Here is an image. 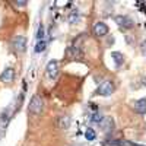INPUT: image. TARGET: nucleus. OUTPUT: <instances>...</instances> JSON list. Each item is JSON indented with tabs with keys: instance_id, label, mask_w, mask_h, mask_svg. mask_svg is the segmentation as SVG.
Returning <instances> with one entry per match:
<instances>
[{
	"instance_id": "f257e3e1",
	"label": "nucleus",
	"mask_w": 146,
	"mask_h": 146,
	"mask_svg": "<svg viewBox=\"0 0 146 146\" xmlns=\"http://www.w3.org/2000/svg\"><path fill=\"white\" fill-rule=\"evenodd\" d=\"M42 108H44L42 100L40 98L38 95H34L32 100H31V102H29V107H28L29 113H31V114H41Z\"/></svg>"
},
{
	"instance_id": "f03ea898",
	"label": "nucleus",
	"mask_w": 146,
	"mask_h": 146,
	"mask_svg": "<svg viewBox=\"0 0 146 146\" xmlns=\"http://www.w3.org/2000/svg\"><path fill=\"white\" fill-rule=\"evenodd\" d=\"M114 92V82L113 80H104L98 91H96V95H101V96H110Z\"/></svg>"
},
{
	"instance_id": "7ed1b4c3",
	"label": "nucleus",
	"mask_w": 146,
	"mask_h": 146,
	"mask_svg": "<svg viewBox=\"0 0 146 146\" xmlns=\"http://www.w3.org/2000/svg\"><path fill=\"white\" fill-rule=\"evenodd\" d=\"M45 73H47L48 79H56L57 78V75H58V62L57 60H50V62L47 63Z\"/></svg>"
},
{
	"instance_id": "20e7f679",
	"label": "nucleus",
	"mask_w": 146,
	"mask_h": 146,
	"mask_svg": "<svg viewBox=\"0 0 146 146\" xmlns=\"http://www.w3.org/2000/svg\"><path fill=\"white\" fill-rule=\"evenodd\" d=\"M12 47H13V50L18 51V53H23L27 48V38L22 35H18L15 36L13 40H12Z\"/></svg>"
},
{
	"instance_id": "39448f33",
	"label": "nucleus",
	"mask_w": 146,
	"mask_h": 146,
	"mask_svg": "<svg viewBox=\"0 0 146 146\" xmlns=\"http://www.w3.org/2000/svg\"><path fill=\"white\" fill-rule=\"evenodd\" d=\"M114 21H115V23H117L120 28H124V29L133 28V23H135L129 16H126V15H118V16L114 18Z\"/></svg>"
},
{
	"instance_id": "423d86ee",
	"label": "nucleus",
	"mask_w": 146,
	"mask_h": 146,
	"mask_svg": "<svg viewBox=\"0 0 146 146\" xmlns=\"http://www.w3.org/2000/svg\"><path fill=\"white\" fill-rule=\"evenodd\" d=\"M15 78V70L12 67H6L2 73H0V80L5 82V83H12Z\"/></svg>"
},
{
	"instance_id": "0eeeda50",
	"label": "nucleus",
	"mask_w": 146,
	"mask_h": 146,
	"mask_svg": "<svg viewBox=\"0 0 146 146\" xmlns=\"http://www.w3.org/2000/svg\"><path fill=\"white\" fill-rule=\"evenodd\" d=\"M94 34L96 36H104L108 34V27H107V23L104 22H96L95 25H94Z\"/></svg>"
},
{
	"instance_id": "6e6552de",
	"label": "nucleus",
	"mask_w": 146,
	"mask_h": 146,
	"mask_svg": "<svg viewBox=\"0 0 146 146\" xmlns=\"http://www.w3.org/2000/svg\"><path fill=\"white\" fill-rule=\"evenodd\" d=\"M70 124H72V118L69 115H60L57 118V127L58 129L67 130V129H70Z\"/></svg>"
},
{
	"instance_id": "1a4fd4ad",
	"label": "nucleus",
	"mask_w": 146,
	"mask_h": 146,
	"mask_svg": "<svg viewBox=\"0 0 146 146\" xmlns=\"http://www.w3.org/2000/svg\"><path fill=\"white\" fill-rule=\"evenodd\" d=\"M133 108L137 114H146V98L137 100L133 102Z\"/></svg>"
},
{
	"instance_id": "9d476101",
	"label": "nucleus",
	"mask_w": 146,
	"mask_h": 146,
	"mask_svg": "<svg viewBox=\"0 0 146 146\" xmlns=\"http://www.w3.org/2000/svg\"><path fill=\"white\" fill-rule=\"evenodd\" d=\"M67 56H69V58H80L83 54L78 45H70L67 50Z\"/></svg>"
},
{
	"instance_id": "9b49d317",
	"label": "nucleus",
	"mask_w": 146,
	"mask_h": 146,
	"mask_svg": "<svg viewBox=\"0 0 146 146\" xmlns=\"http://www.w3.org/2000/svg\"><path fill=\"white\" fill-rule=\"evenodd\" d=\"M100 126L102 127V130H104V131H111V130H113V127H114V120H113L111 117H104L102 123H101Z\"/></svg>"
},
{
	"instance_id": "f8f14e48",
	"label": "nucleus",
	"mask_w": 146,
	"mask_h": 146,
	"mask_svg": "<svg viewBox=\"0 0 146 146\" xmlns=\"http://www.w3.org/2000/svg\"><path fill=\"white\" fill-rule=\"evenodd\" d=\"M111 58L114 60V63H115L117 66H120V64L124 63V56L121 54V53H118V51H113V53H111Z\"/></svg>"
},
{
	"instance_id": "ddd939ff",
	"label": "nucleus",
	"mask_w": 146,
	"mask_h": 146,
	"mask_svg": "<svg viewBox=\"0 0 146 146\" xmlns=\"http://www.w3.org/2000/svg\"><path fill=\"white\" fill-rule=\"evenodd\" d=\"M80 18V13H79V10L78 9H73L70 10V13H69V22L70 23H76Z\"/></svg>"
},
{
	"instance_id": "4468645a",
	"label": "nucleus",
	"mask_w": 146,
	"mask_h": 146,
	"mask_svg": "<svg viewBox=\"0 0 146 146\" xmlns=\"http://www.w3.org/2000/svg\"><path fill=\"white\" fill-rule=\"evenodd\" d=\"M85 137H86V140H89V142L95 140V139H96V133H95V130L91 129V127H88L86 130H85Z\"/></svg>"
},
{
	"instance_id": "2eb2a0df",
	"label": "nucleus",
	"mask_w": 146,
	"mask_h": 146,
	"mask_svg": "<svg viewBox=\"0 0 146 146\" xmlns=\"http://www.w3.org/2000/svg\"><path fill=\"white\" fill-rule=\"evenodd\" d=\"M45 48H47V41H45V40L36 41V45H35V53H42V51H45Z\"/></svg>"
},
{
	"instance_id": "dca6fc26",
	"label": "nucleus",
	"mask_w": 146,
	"mask_h": 146,
	"mask_svg": "<svg viewBox=\"0 0 146 146\" xmlns=\"http://www.w3.org/2000/svg\"><path fill=\"white\" fill-rule=\"evenodd\" d=\"M102 120H104V117H102L100 113H94V114L91 115V121H92V123L101 124V123H102Z\"/></svg>"
},
{
	"instance_id": "f3484780",
	"label": "nucleus",
	"mask_w": 146,
	"mask_h": 146,
	"mask_svg": "<svg viewBox=\"0 0 146 146\" xmlns=\"http://www.w3.org/2000/svg\"><path fill=\"white\" fill-rule=\"evenodd\" d=\"M44 36H45V29H44V25L41 23V25L38 27V32H36V40H38V41H41V40H45Z\"/></svg>"
},
{
	"instance_id": "a211bd4d",
	"label": "nucleus",
	"mask_w": 146,
	"mask_h": 146,
	"mask_svg": "<svg viewBox=\"0 0 146 146\" xmlns=\"http://www.w3.org/2000/svg\"><path fill=\"white\" fill-rule=\"evenodd\" d=\"M142 12H143V13H146V6L145 5H142Z\"/></svg>"
}]
</instances>
